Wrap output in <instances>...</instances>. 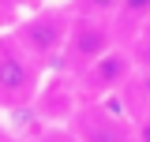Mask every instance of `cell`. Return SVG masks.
<instances>
[{"label":"cell","instance_id":"8","mask_svg":"<svg viewBox=\"0 0 150 142\" xmlns=\"http://www.w3.org/2000/svg\"><path fill=\"white\" fill-rule=\"evenodd\" d=\"M26 142H79V135L64 124H45V127H38Z\"/></svg>","mask_w":150,"mask_h":142},{"label":"cell","instance_id":"4","mask_svg":"<svg viewBox=\"0 0 150 142\" xmlns=\"http://www.w3.org/2000/svg\"><path fill=\"white\" fill-rule=\"evenodd\" d=\"M131 75H135V56H131V49L112 45L109 53L98 56L83 75H75L79 79V90H83V105L86 101H101V97H109L116 90H124Z\"/></svg>","mask_w":150,"mask_h":142},{"label":"cell","instance_id":"3","mask_svg":"<svg viewBox=\"0 0 150 142\" xmlns=\"http://www.w3.org/2000/svg\"><path fill=\"white\" fill-rule=\"evenodd\" d=\"M112 26L109 19H79L75 15L71 34H68V49H64V60H60V71H71V75H83L98 56H105L116 45L112 41Z\"/></svg>","mask_w":150,"mask_h":142},{"label":"cell","instance_id":"5","mask_svg":"<svg viewBox=\"0 0 150 142\" xmlns=\"http://www.w3.org/2000/svg\"><path fill=\"white\" fill-rule=\"evenodd\" d=\"M79 142H135V127L101 101H86L68 124Z\"/></svg>","mask_w":150,"mask_h":142},{"label":"cell","instance_id":"6","mask_svg":"<svg viewBox=\"0 0 150 142\" xmlns=\"http://www.w3.org/2000/svg\"><path fill=\"white\" fill-rule=\"evenodd\" d=\"M71 8V15L79 19H116V11H120V0H71L68 4Z\"/></svg>","mask_w":150,"mask_h":142},{"label":"cell","instance_id":"2","mask_svg":"<svg viewBox=\"0 0 150 142\" xmlns=\"http://www.w3.org/2000/svg\"><path fill=\"white\" fill-rule=\"evenodd\" d=\"M41 64L19 49L11 34L0 37V108H23L38 101L41 90Z\"/></svg>","mask_w":150,"mask_h":142},{"label":"cell","instance_id":"9","mask_svg":"<svg viewBox=\"0 0 150 142\" xmlns=\"http://www.w3.org/2000/svg\"><path fill=\"white\" fill-rule=\"evenodd\" d=\"M26 4L30 0H0V26H15L26 15Z\"/></svg>","mask_w":150,"mask_h":142},{"label":"cell","instance_id":"7","mask_svg":"<svg viewBox=\"0 0 150 142\" xmlns=\"http://www.w3.org/2000/svg\"><path fill=\"white\" fill-rule=\"evenodd\" d=\"M150 19V0H120V11L112 19V26H124V30H135Z\"/></svg>","mask_w":150,"mask_h":142},{"label":"cell","instance_id":"1","mask_svg":"<svg viewBox=\"0 0 150 142\" xmlns=\"http://www.w3.org/2000/svg\"><path fill=\"white\" fill-rule=\"evenodd\" d=\"M71 22H75L71 8H64V4H41V8L26 11V15L11 26V41H15L30 60H38L41 67H49L53 60H64Z\"/></svg>","mask_w":150,"mask_h":142},{"label":"cell","instance_id":"10","mask_svg":"<svg viewBox=\"0 0 150 142\" xmlns=\"http://www.w3.org/2000/svg\"><path fill=\"white\" fill-rule=\"evenodd\" d=\"M0 142H15V138H11V135H8V131H0Z\"/></svg>","mask_w":150,"mask_h":142}]
</instances>
